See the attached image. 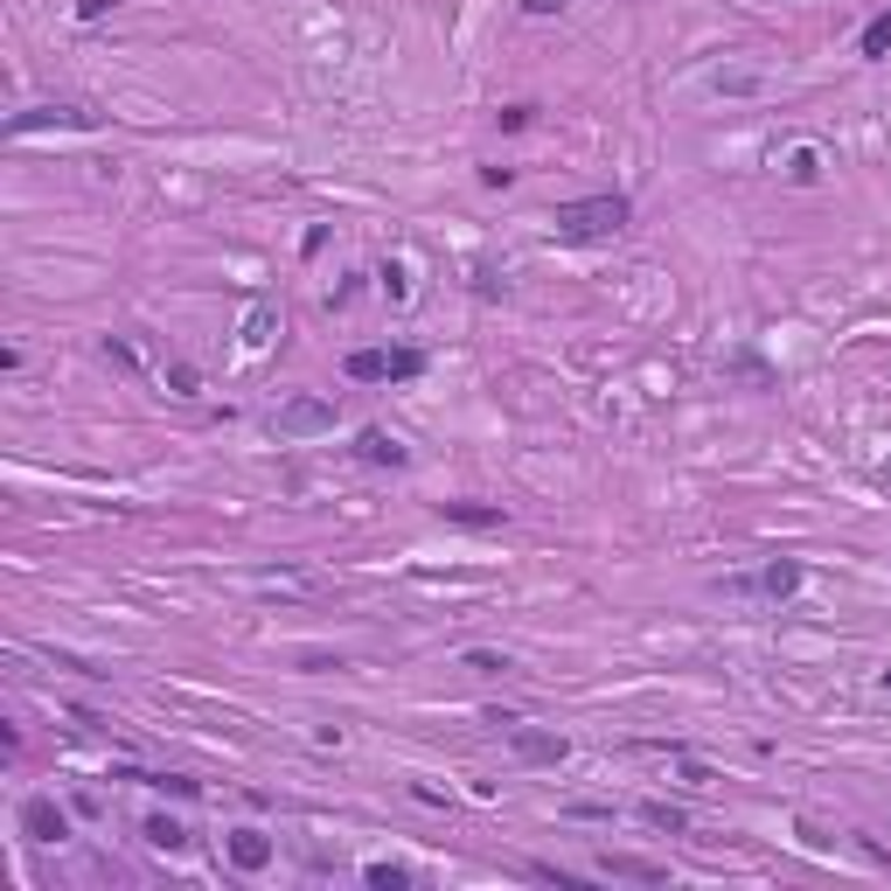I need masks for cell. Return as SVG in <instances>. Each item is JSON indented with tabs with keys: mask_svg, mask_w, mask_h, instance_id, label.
Masks as SVG:
<instances>
[{
	"mask_svg": "<svg viewBox=\"0 0 891 891\" xmlns=\"http://www.w3.org/2000/svg\"><path fill=\"white\" fill-rule=\"evenodd\" d=\"M529 119H537L529 105H508V112H502V132H529Z\"/></svg>",
	"mask_w": 891,
	"mask_h": 891,
	"instance_id": "26",
	"label": "cell"
},
{
	"mask_svg": "<svg viewBox=\"0 0 891 891\" xmlns=\"http://www.w3.org/2000/svg\"><path fill=\"white\" fill-rule=\"evenodd\" d=\"M112 781H132V787L175 794V801H196V794H202V781H188V773H146V766H112Z\"/></svg>",
	"mask_w": 891,
	"mask_h": 891,
	"instance_id": "9",
	"label": "cell"
},
{
	"mask_svg": "<svg viewBox=\"0 0 891 891\" xmlns=\"http://www.w3.org/2000/svg\"><path fill=\"white\" fill-rule=\"evenodd\" d=\"M572 814H578V822H613V808H606V801H578Z\"/></svg>",
	"mask_w": 891,
	"mask_h": 891,
	"instance_id": "28",
	"label": "cell"
},
{
	"mask_svg": "<svg viewBox=\"0 0 891 891\" xmlns=\"http://www.w3.org/2000/svg\"><path fill=\"white\" fill-rule=\"evenodd\" d=\"M300 669H314V676H320V669H341V655H320V648H307V655H300Z\"/></svg>",
	"mask_w": 891,
	"mask_h": 891,
	"instance_id": "27",
	"label": "cell"
},
{
	"mask_svg": "<svg viewBox=\"0 0 891 891\" xmlns=\"http://www.w3.org/2000/svg\"><path fill=\"white\" fill-rule=\"evenodd\" d=\"M558 237L564 244H599V237H620L634 223V202L620 196V188H606V196H578V202H558Z\"/></svg>",
	"mask_w": 891,
	"mask_h": 891,
	"instance_id": "1",
	"label": "cell"
},
{
	"mask_svg": "<svg viewBox=\"0 0 891 891\" xmlns=\"http://www.w3.org/2000/svg\"><path fill=\"white\" fill-rule=\"evenodd\" d=\"M363 884H376V891H411V884H419V870H411V864H363Z\"/></svg>",
	"mask_w": 891,
	"mask_h": 891,
	"instance_id": "16",
	"label": "cell"
},
{
	"mask_svg": "<svg viewBox=\"0 0 891 891\" xmlns=\"http://www.w3.org/2000/svg\"><path fill=\"white\" fill-rule=\"evenodd\" d=\"M717 91H725V98H752V91H760V70H717Z\"/></svg>",
	"mask_w": 891,
	"mask_h": 891,
	"instance_id": "19",
	"label": "cell"
},
{
	"mask_svg": "<svg viewBox=\"0 0 891 891\" xmlns=\"http://www.w3.org/2000/svg\"><path fill=\"white\" fill-rule=\"evenodd\" d=\"M376 279H384V293L397 300V307H405V300L419 293V286H411V265H405V258H384V265H376Z\"/></svg>",
	"mask_w": 891,
	"mask_h": 891,
	"instance_id": "18",
	"label": "cell"
},
{
	"mask_svg": "<svg viewBox=\"0 0 891 891\" xmlns=\"http://www.w3.org/2000/svg\"><path fill=\"white\" fill-rule=\"evenodd\" d=\"M167 390H175V397H202V376L188 370V363H167Z\"/></svg>",
	"mask_w": 891,
	"mask_h": 891,
	"instance_id": "21",
	"label": "cell"
},
{
	"mask_svg": "<svg viewBox=\"0 0 891 891\" xmlns=\"http://www.w3.org/2000/svg\"><path fill=\"white\" fill-rule=\"evenodd\" d=\"M140 836H146V849H161V857H181V849L196 843V836H188V829L175 822V814H146V822H140Z\"/></svg>",
	"mask_w": 891,
	"mask_h": 891,
	"instance_id": "11",
	"label": "cell"
},
{
	"mask_svg": "<svg viewBox=\"0 0 891 891\" xmlns=\"http://www.w3.org/2000/svg\"><path fill=\"white\" fill-rule=\"evenodd\" d=\"M787 181H794V188H814V181H822V146H794V154H787Z\"/></svg>",
	"mask_w": 891,
	"mask_h": 891,
	"instance_id": "17",
	"label": "cell"
},
{
	"mask_svg": "<svg viewBox=\"0 0 891 891\" xmlns=\"http://www.w3.org/2000/svg\"><path fill=\"white\" fill-rule=\"evenodd\" d=\"M641 822L661 829V836H682V829H690V808H676V801H641Z\"/></svg>",
	"mask_w": 891,
	"mask_h": 891,
	"instance_id": "15",
	"label": "cell"
},
{
	"mask_svg": "<svg viewBox=\"0 0 891 891\" xmlns=\"http://www.w3.org/2000/svg\"><path fill=\"white\" fill-rule=\"evenodd\" d=\"M508 746H516L523 766H564V760H572V746H564L558 731H537V725H523V717L508 725Z\"/></svg>",
	"mask_w": 891,
	"mask_h": 891,
	"instance_id": "6",
	"label": "cell"
},
{
	"mask_svg": "<svg viewBox=\"0 0 891 891\" xmlns=\"http://www.w3.org/2000/svg\"><path fill=\"white\" fill-rule=\"evenodd\" d=\"M272 432H279V439H314V432H335V397H293V405H279Z\"/></svg>",
	"mask_w": 891,
	"mask_h": 891,
	"instance_id": "4",
	"label": "cell"
},
{
	"mask_svg": "<svg viewBox=\"0 0 891 891\" xmlns=\"http://www.w3.org/2000/svg\"><path fill=\"white\" fill-rule=\"evenodd\" d=\"M439 523H453V529H502L508 516L488 508V502H439Z\"/></svg>",
	"mask_w": 891,
	"mask_h": 891,
	"instance_id": "12",
	"label": "cell"
},
{
	"mask_svg": "<svg viewBox=\"0 0 891 891\" xmlns=\"http://www.w3.org/2000/svg\"><path fill=\"white\" fill-rule=\"evenodd\" d=\"M355 453H363L370 467H390V473H397V467H411V446H397V439H390L384 425H370L363 439H355Z\"/></svg>",
	"mask_w": 891,
	"mask_h": 891,
	"instance_id": "10",
	"label": "cell"
},
{
	"mask_svg": "<svg viewBox=\"0 0 891 891\" xmlns=\"http://www.w3.org/2000/svg\"><path fill=\"white\" fill-rule=\"evenodd\" d=\"M878 690H891V669H884V676H878Z\"/></svg>",
	"mask_w": 891,
	"mask_h": 891,
	"instance_id": "30",
	"label": "cell"
},
{
	"mask_svg": "<svg viewBox=\"0 0 891 891\" xmlns=\"http://www.w3.org/2000/svg\"><path fill=\"white\" fill-rule=\"evenodd\" d=\"M467 669H473V676H502L508 655H495V648H467Z\"/></svg>",
	"mask_w": 891,
	"mask_h": 891,
	"instance_id": "23",
	"label": "cell"
},
{
	"mask_svg": "<svg viewBox=\"0 0 891 891\" xmlns=\"http://www.w3.org/2000/svg\"><path fill=\"white\" fill-rule=\"evenodd\" d=\"M272 341V307H251L244 314V349H265Z\"/></svg>",
	"mask_w": 891,
	"mask_h": 891,
	"instance_id": "20",
	"label": "cell"
},
{
	"mask_svg": "<svg viewBox=\"0 0 891 891\" xmlns=\"http://www.w3.org/2000/svg\"><path fill=\"white\" fill-rule=\"evenodd\" d=\"M746 585H752V593H766V599H794L808 585V564L801 558H773L760 578H731V593H746Z\"/></svg>",
	"mask_w": 891,
	"mask_h": 891,
	"instance_id": "7",
	"label": "cell"
},
{
	"mask_svg": "<svg viewBox=\"0 0 891 891\" xmlns=\"http://www.w3.org/2000/svg\"><path fill=\"white\" fill-rule=\"evenodd\" d=\"M516 8L529 14V22H551V14H564V8H572V0H516Z\"/></svg>",
	"mask_w": 891,
	"mask_h": 891,
	"instance_id": "24",
	"label": "cell"
},
{
	"mask_svg": "<svg viewBox=\"0 0 891 891\" xmlns=\"http://www.w3.org/2000/svg\"><path fill=\"white\" fill-rule=\"evenodd\" d=\"M272 849H279V843L265 836V829H231V836H223V857H231L244 878H258V870L272 864Z\"/></svg>",
	"mask_w": 891,
	"mask_h": 891,
	"instance_id": "8",
	"label": "cell"
},
{
	"mask_svg": "<svg viewBox=\"0 0 891 891\" xmlns=\"http://www.w3.org/2000/svg\"><path fill=\"white\" fill-rule=\"evenodd\" d=\"M28 132H98V112L84 105H35L8 119V140H28Z\"/></svg>",
	"mask_w": 891,
	"mask_h": 891,
	"instance_id": "3",
	"label": "cell"
},
{
	"mask_svg": "<svg viewBox=\"0 0 891 891\" xmlns=\"http://www.w3.org/2000/svg\"><path fill=\"white\" fill-rule=\"evenodd\" d=\"M112 8H126V0H78V22H105Z\"/></svg>",
	"mask_w": 891,
	"mask_h": 891,
	"instance_id": "25",
	"label": "cell"
},
{
	"mask_svg": "<svg viewBox=\"0 0 891 891\" xmlns=\"http://www.w3.org/2000/svg\"><path fill=\"white\" fill-rule=\"evenodd\" d=\"M105 363H119V370H140V349H132L126 335H105Z\"/></svg>",
	"mask_w": 891,
	"mask_h": 891,
	"instance_id": "22",
	"label": "cell"
},
{
	"mask_svg": "<svg viewBox=\"0 0 891 891\" xmlns=\"http://www.w3.org/2000/svg\"><path fill=\"white\" fill-rule=\"evenodd\" d=\"M857 56H864V63H878V56H891V8H884V14H870V22H864V35H857Z\"/></svg>",
	"mask_w": 891,
	"mask_h": 891,
	"instance_id": "14",
	"label": "cell"
},
{
	"mask_svg": "<svg viewBox=\"0 0 891 891\" xmlns=\"http://www.w3.org/2000/svg\"><path fill=\"white\" fill-rule=\"evenodd\" d=\"M14 822H22L28 843H70V808H56V794H28Z\"/></svg>",
	"mask_w": 891,
	"mask_h": 891,
	"instance_id": "5",
	"label": "cell"
},
{
	"mask_svg": "<svg viewBox=\"0 0 891 891\" xmlns=\"http://www.w3.org/2000/svg\"><path fill=\"white\" fill-rule=\"evenodd\" d=\"M349 384H419L425 376V349H349L341 355Z\"/></svg>",
	"mask_w": 891,
	"mask_h": 891,
	"instance_id": "2",
	"label": "cell"
},
{
	"mask_svg": "<svg viewBox=\"0 0 891 891\" xmlns=\"http://www.w3.org/2000/svg\"><path fill=\"white\" fill-rule=\"evenodd\" d=\"M606 878H634V884H669V864H648V857H599Z\"/></svg>",
	"mask_w": 891,
	"mask_h": 891,
	"instance_id": "13",
	"label": "cell"
},
{
	"mask_svg": "<svg viewBox=\"0 0 891 891\" xmlns=\"http://www.w3.org/2000/svg\"><path fill=\"white\" fill-rule=\"evenodd\" d=\"M878 488H884V495H891V460H884V467H878Z\"/></svg>",
	"mask_w": 891,
	"mask_h": 891,
	"instance_id": "29",
	"label": "cell"
}]
</instances>
